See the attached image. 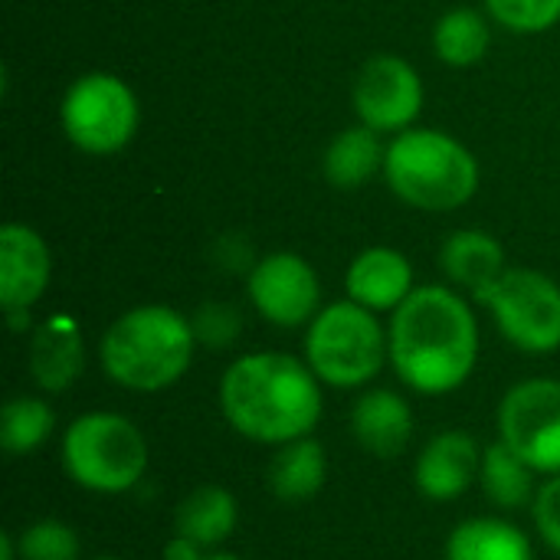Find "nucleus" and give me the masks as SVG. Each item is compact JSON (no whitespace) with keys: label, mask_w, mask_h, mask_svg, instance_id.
<instances>
[{"label":"nucleus","mask_w":560,"mask_h":560,"mask_svg":"<svg viewBox=\"0 0 560 560\" xmlns=\"http://www.w3.org/2000/svg\"><path fill=\"white\" fill-rule=\"evenodd\" d=\"M322 387L325 384L305 358H292L285 351H253L223 371L220 413L243 440L279 450L315 433L325 410Z\"/></svg>","instance_id":"nucleus-2"},{"label":"nucleus","mask_w":560,"mask_h":560,"mask_svg":"<svg viewBox=\"0 0 560 560\" xmlns=\"http://www.w3.org/2000/svg\"><path fill=\"white\" fill-rule=\"evenodd\" d=\"M246 295L256 315L276 328H308V322L322 312V282L315 266L289 249L253 262Z\"/></svg>","instance_id":"nucleus-10"},{"label":"nucleus","mask_w":560,"mask_h":560,"mask_svg":"<svg viewBox=\"0 0 560 560\" xmlns=\"http://www.w3.org/2000/svg\"><path fill=\"white\" fill-rule=\"evenodd\" d=\"M440 269L456 289L469 292L476 302H482V295L509 272L502 243L476 226L446 236V243L440 246Z\"/></svg>","instance_id":"nucleus-16"},{"label":"nucleus","mask_w":560,"mask_h":560,"mask_svg":"<svg viewBox=\"0 0 560 560\" xmlns=\"http://www.w3.org/2000/svg\"><path fill=\"white\" fill-rule=\"evenodd\" d=\"M194 322L171 305H135L121 312L98 341L105 377L131 394L171 390L194 364Z\"/></svg>","instance_id":"nucleus-3"},{"label":"nucleus","mask_w":560,"mask_h":560,"mask_svg":"<svg viewBox=\"0 0 560 560\" xmlns=\"http://www.w3.org/2000/svg\"><path fill=\"white\" fill-rule=\"evenodd\" d=\"M489 46H492V16L472 7H456L443 13L433 26V52L440 62L453 69H469L482 62Z\"/></svg>","instance_id":"nucleus-23"},{"label":"nucleus","mask_w":560,"mask_h":560,"mask_svg":"<svg viewBox=\"0 0 560 560\" xmlns=\"http://www.w3.org/2000/svg\"><path fill=\"white\" fill-rule=\"evenodd\" d=\"M423 79L420 72L394 52H381L371 56L351 89V102H354V115L361 125L390 135H400L407 128H413V121L423 112Z\"/></svg>","instance_id":"nucleus-11"},{"label":"nucleus","mask_w":560,"mask_h":560,"mask_svg":"<svg viewBox=\"0 0 560 560\" xmlns=\"http://www.w3.org/2000/svg\"><path fill=\"white\" fill-rule=\"evenodd\" d=\"M482 446L466 430H443L430 436L413 459V486L430 502H456L476 482L482 469Z\"/></svg>","instance_id":"nucleus-12"},{"label":"nucleus","mask_w":560,"mask_h":560,"mask_svg":"<svg viewBox=\"0 0 560 560\" xmlns=\"http://www.w3.org/2000/svg\"><path fill=\"white\" fill-rule=\"evenodd\" d=\"M446 560H535L532 538L509 518L479 515L459 522L443 548Z\"/></svg>","instance_id":"nucleus-19"},{"label":"nucleus","mask_w":560,"mask_h":560,"mask_svg":"<svg viewBox=\"0 0 560 560\" xmlns=\"http://www.w3.org/2000/svg\"><path fill=\"white\" fill-rule=\"evenodd\" d=\"M348 299L371 312H397L413 295V266L400 249L368 246L361 249L345 272Z\"/></svg>","instance_id":"nucleus-14"},{"label":"nucleus","mask_w":560,"mask_h":560,"mask_svg":"<svg viewBox=\"0 0 560 560\" xmlns=\"http://www.w3.org/2000/svg\"><path fill=\"white\" fill-rule=\"evenodd\" d=\"M49 243L26 223L0 226V305L3 312H30L49 289Z\"/></svg>","instance_id":"nucleus-13"},{"label":"nucleus","mask_w":560,"mask_h":560,"mask_svg":"<svg viewBox=\"0 0 560 560\" xmlns=\"http://www.w3.org/2000/svg\"><path fill=\"white\" fill-rule=\"evenodd\" d=\"M532 522L538 538L560 555V476H548L532 502Z\"/></svg>","instance_id":"nucleus-28"},{"label":"nucleus","mask_w":560,"mask_h":560,"mask_svg":"<svg viewBox=\"0 0 560 560\" xmlns=\"http://www.w3.org/2000/svg\"><path fill=\"white\" fill-rule=\"evenodd\" d=\"M203 560H246V558H240V555H226V551H210Z\"/></svg>","instance_id":"nucleus-31"},{"label":"nucleus","mask_w":560,"mask_h":560,"mask_svg":"<svg viewBox=\"0 0 560 560\" xmlns=\"http://www.w3.org/2000/svg\"><path fill=\"white\" fill-rule=\"evenodd\" d=\"M0 560H20L16 535H10V532H3V535H0Z\"/></svg>","instance_id":"nucleus-30"},{"label":"nucleus","mask_w":560,"mask_h":560,"mask_svg":"<svg viewBox=\"0 0 560 560\" xmlns=\"http://www.w3.org/2000/svg\"><path fill=\"white\" fill-rule=\"evenodd\" d=\"M499 440L538 476H560V381L532 377L499 404Z\"/></svg>","instance_id":"nucleus-9"},{"label":"nucleus","mask_w":560,"mask_h":560,"mask_svg":"<svg viewBox=\"0 0 560 560\" xmlns=\"http://www.w3.org/2000/svg\"><path fill=\"white\" fill-rule=\"evenodd\" d=\"M413 407L404 394L387 387L364 390L351 407V433L354 443L371 453L374 459H394L400 456L413 440Z\"/></svg>","instance_id":"nucleus-15"},{"label":"nucleus","mask_w":560,"mask_h":560,"mask_svg":"<svg viewBox=\"0 0 560 560\" xmlns=\"http://www.w3.org/2000/svg\"><path fill=\"white\" fill-rule=\"evenodd\" d=\"M85 351L79 325L69 315H52L30 338V374L39 390L62 394L82 374Z\"/></svg>","instance_id":"nucleus-17"},{"label":"nucleus","mask_w":560,"mask_h":560,"mask_svg":"<svg viewBox=\"0 0 560 560\" xmlns=\"http://www.w3.org/2000/svg\"><path fill=\"white\" fill-rule=\"evenodd\" d=\"M390 361L387 328L377 312L345 299L322 305L305 328V364L325 387L361 390Z\"/></svg>","instance_id":"nucleus-6"},{"label":"nucleus","mask_w":560,"mask_h":560,"mask_svg":"<svg viewBox=\"0 0 560 560\" xmlns=\"http://www.w3.org/2000/svg\"><path fill=\"white\" fill-rule=\"evenodd\" d=\"M502 338L525 354H555L560 348V285L538 269H509L482 302Z\"/></svg>","instance_id":"nucleus-8"},{"label":"nucleus","mask_w":560,"mask_h":560,"mask_svg":"<svg viewBox=\"0 0 560 560\" xmlns=\"http://www.w3.org/2000/svg\"><path fill=\"white\" fill-rule=\"evenodd\" d=\"M190 322H194L197 345H207V348H230V345L240 338V312H233V308L223 305V302L203 305Z\"/></svg>","instance_id":"nucleus-27"},{"label":"nucleus","mask_w":560,"mask_h":560,"mask_svg":"<svg viewBox=\"0 0 560 560\" xmlns=\"http://www.w3.org/2000/svg\"><path fill=\"white\" fill-rule=\"evenodd\" d=\"M92 560H125V558H92Z\"/></svg>","instance_id":"nucleus-32"},{"label":"nucleus","mask_w":560,"mask_h":560,"mask_svg":"<svg viewBox=\"0 0 560 560\" xmlns=\"http://www.w3.org/2000/svg\"><path fill=\"white\" fill-rule=\"evenodd\" d=\"M492 23L518 36H538L560 23V0H482Z\"/></svg>","instance_id":"nucleus-26"},{"label":"nucleus","mask_w":560,"mask_h":560,"mask_svg":"<svg viewBox=\"0 0 560 560\" xmlns=\"http://www.w3.org/2000/svg\"><path fill=\"white\" fill-rule=\"evenodd\" d=\"M59 459L69 482L82 492L125 495L144 479L151 450L138 423L121 413L92 410L66 427Z\"/></svg>","instance_id":"nucleus-5"},{"label":"nucleus","mask_w":560,"mask_h":560,"mask_svg":"<svg viewBox=\"0 0 560 560\" xmlns=\"http://www.w3.org/2000/svg\"><path fill=\"white\" fill-rule=\"evenodd\" d=\"M266 482L269 492L279 502H308L315 499L325 482H328V453L315 436H302L292 440L285 446H279L269 459L266 469Z\"/></svg>","instance_id":"nucleus-20"},{"label":"nucleus","mask_w":560,"mask_h":560,"mask_svg":"<svg viewBox=\"0 0 560 560\" xmlns=\"http://www.w3.org/2000/svg\"><path fill=\"white\" fill-rule=\"evenodd\" d=\"M384 180L397 200L427 213L466 207L479 190V161L440 128H407L384 154Z\"/></svg>","instance_id":"nucleus-4"},{"label":"nucleus","mask_w":560,"mask_h":560,"mask_svg":"<svg viewBox=\"0 0 560 560\" xmlns=\"http://www.w3.org/2000/svg\"><path fill=\"white\" fill-rule=\"evenodd\" d=\"M390 368L420 397L459 390L479 364V322L466 295L446 285H417L390 312Z\"/></svg>","instance_id":"nucleus-1"},{"label":"nucleus","mask_w":560,"mask_h":560,"mask_svg":"<svg viewBox=\"0 0 560 560\" xmlns=\"http://www.w3.org/2000/svg\"><path fill=\"white\" fill-rule=\"evenodd\" d=\"M240 525V502L226 486H197L174 509V532L217 551Z\"/></svg>","instance_id":"nucleus-18"},{"label":"nucleus","mask_w":560,"mask_h":560,"mask_svg":"<svg viewBox=\"0 0 560 560\" xmlns=\"http://www.w3.org/2000/svg\"><path fill=\"white\" fill-rule=\"evenodd\" d=\"M20 560H79L82 541L79 532L59 518H39L16 535Z\"/></svg>","instance_id":"nucleus-25"},{"label":"nucleus","mask_w":560,"mask_h":560,"mask_svg":"<svg viewBox=\"0 0 560 560\" xmlns=\"http://www.w3.org/2000/svg\"><path fill=\"white\" fill-rule=\"evenodd\" d=\"M384 154H387V148L381 144L374 128H368V125L345 128L325 148V158H322L325 180L335 190H358L377 171H384Z\"/></svg>","instance_id":"nucleus-21"},{"label":"nucleus","mask_w":560,"mask_h":560,"mask_svg":"<svg viewBox=\"0 0 560 560\" xmlns=\"http://www.w3.org/2000/svg\"><path fill=\"white\" fill-rule=\"evenodd\" d=\"M138 95L115 72H85L69 82L59 102V121L72 148L92 158L118 154L138 131Z\"/></svg>","instance_id":"nucleus-7"},{"label":"nucleus","mask_w":560,"mask_h":560,"mask_svg":"<svg viewBox=\"0 0 560 560\" xmlns=\"http://www.w3.org/2000/svg\"><path fill=\"white\" fill-rule=\"evenodd\" d=\"M479 489L502 512H518L525 505L532 509L535 492H538V472L522 456H515L502 440H495L482 453Z\"/></svg>","instance_id":"nucleus-22"},{"label":"nucleus","mask_w":560,"mask_h":560,"mask_svg":"<svg viewBox=\"0 0 560 560\" xmlns=\"http://www.w3.org/2000/svg\"><path fill=\"white\" fill-rule=\"evenodd\" d=\"M56 430V413L43 397H10L0 410V446L7 456H30L49 443Z\"/></svg>","instance_id":"nucleus-24"},{"label":"nucleus","mask_w":560,"mask_h":560,"mask_svg":"<svg viewBox=\"0 0 560 560\" xmlns=\"http://www.w3.org/2000/svg\"><path fill=\"white\" fill-rule=\"evenodd\" d=\"M210 555L203 545H197L194 538H184V535H171V541L164 545V560H203Z\"/></svg>","instance_id":"nucleus-29"}]
</instances>
